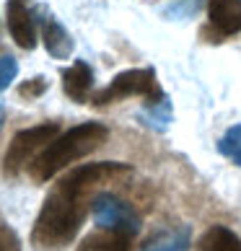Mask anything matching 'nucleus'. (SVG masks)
Masks as SVG:
<instances>
[{
  "label": "nucleus",
  "instance_id": "12",
  "mask_svg": "<svg viewBox=\"0 0 241 251\" xmlns=\"http://www.w3.org/2000/svg\"><path fill=\"white\" fill-rule=\"evenodd\" d=\"M187 246H189V228H182L153 238L148 246H143V251H187Z\"/></svg>",
  "mask_w": 241,
  "mask_h": 251
},
{
  "label": "nucleus",
  "instance_id": "6",
  "mask_svg": "<svg viewBox=\"0 0 241 251\" xmlns=\"http://www.w3.org/2000/svg\"><path fill=\"white\" fill-rule=\"evenodd\" d=\"M5 21H8V31H11L18 47L21 50L36 47V21H34V11L29 8V0H8Z\"/></svg>",
  "mask_w": 241,
  "mask_h": 251
},
{
  "label": "nucleus",
  "instance_id": "16",
  "mask_svg": "<svg viewBox=\"0 0 241 251\" xmlns=\"http://www.w3.org/2000/svg\"><path fill=\"white\" fill-rule=\"evenodd\" d=\"M18 75V62L11 54H3L0 57V91H5Z\"/></svg>",
  "mask_w": 241,
  "mask_h": 251
},
{
  "label": "nucleus",
  "instance_id": "9",
  "mask_svg": "<svg viewBox=\"0 0 241 251\" xmlns=\"http://www.w3.org/2000/svg\"><path fill=\"white\" fill-rule=\"evenodd\" d=\"M42 39H44L47 52L52 54L54 60H68L70 57L73 39H70V34L65 31V26L54 16H44L42 18Z\"/></svg>",
  "mask_w": 241,
  "mask_h": 251
},
{
  "label": "nucleus",
  "instance_id": "14",
  "mask_svg": "<svg viewBox=\"0 0 241 251\" xmlns=\"http://www.w3.org/2000/svg\"><path fill=\"white\" fill-rule=\"evenodd\" d=\"M47 88H50L47 78H44V75H36V78H31V80H26V83H21V86H18V96L34 101V99H39V96L47 94Z\"/></svg>",
  "mask_w": 241,
  "mask_h": 251
},
{
  "label": "nucleus",
  "instance_id": "8",
  "mask_svg": "<svg viewBox=\"0 0 241 251\" xmlns=\"http://www.w3.org/2000/svg\"><path fill=\"white\" fill-rule=\"evenodd\" d=\"M62 91L76 104L91 101V91H94V70H91V65L83 60H76L70 68H65L62 70Z\"/></svg>",
  "mask_w": 241,
  "mask_h": 251
},
{
  "label": "nucleus",
  "instance_id": "3",
  "mask_svg": "<svg viewBox=\"0 0 241 251\" xmlns=\"http://www.w3.org/2000/svg\"><path fill=\"white\" fill-rule=\"evenodd\" d=\"M130 96H143L145 104H156V101L163 99V91L159 86V78H156L153 68H135V70H125L119 75L112 78L107 88L91 94V104L94 106H107L114 104V101H122Z\"/></svg>",
  "mask_w": 241,
  "mask_h": 251
},
{
  "label": "nucleus",
  "instance_id": "7",
  "mask_svg": "<svg viewBox=\"0 0 241 251\" xmlns=\"http://www.w3.org/2000/svg\"><path fill=\"white\" fill-rule=\"evenodd\" d=\"M210 31L218 39H228L241 31V0H210L208 3Z\"/></svg>",
  "mask_w": 241,
  "mask_h": 251
},
{
  "label": "nucleus",
  "instance_id": "15",
  "mask_svg": "<svg viewBox=\"0 0 241 251\" xmlns=\"http://www.w3.org/2000/svg\"><path fill=\"white\" fill-rule=\"evenodd\" d=\"M0 251H21L18 233L11 228V223L3 218V212H0Z\"/></svg>",
  "mask_w": 241,
  "mask_h": 251
},
{
  "label": "nucleus",
  "instance_id": "5",
  "mask_svg": "<svg viewBox=\"0 0 241 251\" xmlns=\"http://www.w3.org/2000/svg\"><path fill=\"white\" fill-rule=\"evenodd\" d=\"M91 215H94L99 228H109V230H119L130 238H135L140 233L143 220L137 215V210L122 197H117L112 192H99L94 194L91 202Z\"/></svg>",
  "mask_w": 241,
  "mask_h": 251
},
{
  "label": "nucleus",
  "instance_id": "2",
  "mask_svg": "<svg viewBox=\"0 0 241 251\" xmlns=\"http://www.w3.org/2000/svg\"><path fill=\"white\" fill-rule=\"evenodd\" d=\"M109 137V129L101 122H83L78 127L68 129L65 135L54 137V140L44 148V151L29 163V176L36 184L50 181L54 174H60L62 169H68L70 163L86 158L88 153H94L96 148H101Z\"/></svg>",
  "mask_w": 241,
  "mask_h": 251
},
{
  "label": "nucleus",
  "instance_id": "11",
  "mask_svg": "<svg viewBox=\"0 0 241 251\" xmlns=\"http://www.w3.org/2000/svg\"><path fill=\"white\" fill-rule=\"evenodd\" d=\"M200 251H241V238L226 226H213L202 233Z\"/></svg>",
  "mask_w": 241,
  "mask_h": 251
},
{
  "label": "nucleus",
  "instance_id": "13",
  "mask_svg": "<svg viewBox=\"0 0 241 251\" xmlns=\"http://www.w3.org/2000/svg\"><path fill=\"white\" fill-rule=\"evenodd\" d=\"M218 153L231 158L236 166H241V125H234L228 132L218 140Z\"/></svg>",
  "mask_w": 241,
  "mask_h": 251
},
{
  "label": "nucleus",
  "instance_id": "4",
  "mask_svg": "<svg viewBox=\"0 0 241 251\" xmlns=\"http://www.w3.org/2000/svg\"><path fill=\"white\" fill-rule=\"evenodd\" d=\"M57 135H60L57 122H44V125H36V127L16 132L5 155H3V174L5 176H18Z\"/></svg>",
  "mask_w": 241,
  "mask_h": 251
},
{
  "label": "nucleus",
  "instance_id": "1",
  "mask_svg": "<svg viewBox=\"0 0 241 251\" xmlns=\"http://www.w3.org/2000/svg\"><path fill=\"white\" fill-rule=\"evenodd\" d=\"M133 166L101 161V163H83L52 187L44 200L39 215L31 228V246L36 251H60L73 244L78 236L83 220L91 212L94 192L101 184L130 174Z\"/></svg>",
  "mask_w": 241,
  "mask_h": 251
},
{
  "label": "nucleus",
  "instance_id": "10",
  "mask_svg": "<svg viewBox=\"0 0 241 251\" xmlns=\"http://www.w3.org/2000/svg\"><path fill=\"white\" fill-rule=\"evenodd\" d=\"M76 251H133V238L119 230L99 228L83 238Z\"/></svg>",
  "mask_w": 241,
  "mask_h": 251
}]
</instances>
